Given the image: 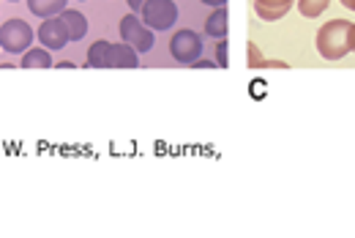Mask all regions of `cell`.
Listing matches in <instances>:
<instances>
[{
	"instance_id": "cell-1",
	"label": "cell",
	"mask_w": 355,
	"mask_h": 238,
	"mask_svg": "<svg viewBox=\"0 0 355 238\" xmlns=\"http://www.w3.org/2000/svg\"><path fill=\"white\" fill-rule=\"evenodd\" d=\"M317 52L325 60H339L347 52H355V22L331 19L317 31Z\"/></svg>"
},
{
	"instance_id": "cell-2",
	"label": "cell",
	"mask_w": 355,
	"mask_h": 238,
	"mask_svg": "<svg viewBox=\"0 0 355 238\" xmlns=\"http://www.w3.org/2000/svg\"><path fill=\"white\" fill-rule=\"evenodd\" d=\"M33 44V28L25 19H8L0 25V49L8 55H22Z\"/></svg>"
},
{
	"instance_id": "cell-3",
	"label": "cell",
	"mask_w": 355,
	"mask_h": 238,
	"mask_svg": "<svg viewBox=\"0 0 355 238\" xmlns=\"http://www.w3.org/2000/svg\"><path fill=\"white\" fill-rule=\"evenodd\" d=\"M178 19L175 0H148L142 6V22L150 31H170Z\"/></svg>"
},
{
	"instance_id": "cell-4",
	"label": "cell",
	"mask_w": 355,
	"mask_h": 238,
	"mask_svg": "<svg viewBox=\"0 0 355 238\" xmlns=\"http://www.w3.org/2000/svg\"><path fill=\"white\" fill-rule=\"evenodd\" d=\"M121 39H123V44H129L132 49L137 52H148V49H153V31L145 25V22H139L134 14H126L123 19H121Z\"/></svg>"
},
{
	"instance_id": "cell-5",
	"label": "cell",
	"mask_w": 355,
	"mask_h": 238,
	"mask_svg": "<svg viewBox=\"0 0 355 238\" xmlns=\"http://www.w3.org/2000/svg\"><path fill=\"white\" fill-rule=\"evenodd\" d=\"M202 36H197L194 31H178L170 39V55L178 63H194L197 58H202Z\"/></svg>"
},
{
	"instance_id": "cell-6",
	"label": "cell",
	"mask_w": 355,
	"mask_h": 238,
	"mask_svg": "<svg viewBox=\"0 0 355 238\" xmlns=\"http://www.w3.org/2000/svg\"><path fill=\"white\" fill-rule=\"evenodd\" d=\"M39 39H42V47L46 49H63L69 42V33H66V25L60 17H49L39 25Z\"/></svg>"
},
{
	"instance_id": "cell-7",
	"label": "cell",
	"mask_w": 355,
	"mask_h": 238,
	"mask_svg": "<svg viewBox=\"0 0 355 238\" xmlns=\"http://www.w3.org/2000/svg\"><path fill=\"white\" fill-rule=\"evenodd\" d=\"M60 19H63V25H66L69 42H80V39H85V33H88V19H85L83 11H77V8H66V11H60Z\"/></svg>"
},
{
	"instance_id": "cell-8",
	"label": "cell",
	"mask_w": 355,
	"mask_h": 238,
	"mask_svg": "<svg viewBox=\"0 0 355 238\" xmlns=\"http://www.w3.org/2000/svg\"><path fill=\"white\" fill-rule=\"evenodd\" d=\"M139 58L129 44H110V69H137Z\"/></svg>"
},
{
	"instance_id": "cell-9",
	"label": "cell",
	"mask_w": 355,
	"mask_h": 238,
	"mask_svg": "<svg viewBox=\"0 0 355 238\" xmlns=\"http://www.w3.org/2000/svg\"><path fill=\"white\" fill-rule=\"evenodd\" d=\"M293 0H254V11L257 17H263L266 22H273V19H282L287 11H290Z\"/></svg>"
},
{
	"instance_id": "cell-10",
	"label": "cell",
	"mask_w": 355,
	"mask_h": 238,
	"mask_svg": "<svg viewBox=\"0 0 355 238\" xmlns=\"http://www.w3.org/2000/svg\"><path fill=\"white\" fill-rule=\"evenodd\" d=\"M227 31H230V11H227V6L214 8V14L205 22V33L214 36V39H227Z\"/></svg>"
},
{
	"instance_id": "cell-11",
	"label": "cell",
	"mask_w": 355,
	"mask_h": 238,
	"mask_svg": "<svg viewBox=\"0 0 355 238\" xmlns=\"http://www.w3.org/2000/svg\"><path fill=\"white\" fill-rule=\"evenodd\" d=\"M66 3L69 0H28V8H31V14L49 19V17H58L60 11H66Z\"/></svg>"
},
{
	"instance_id": "cell-12",
	"label": "cell",
	"mask_w": 355,
	"mask_h": 238,
	"mask_svg": "<svg viewBox=\"0 0 355 238\" xmlns=\"http://www.w3.org/2000/svg\"><path fill=\"white\" fill-rule=\"evenodd\" d=\"M22 69H52V55L44 47H31L22 55Z\"/></svg>"
},
{
	"instance_id": "cell-13",
	"label": "cell",
	"mask_w": 355,
	"mask_h": 238,
	"mask_svg": "<svg viewBox=\"0 0 355 238\" xmlns=\"http://www.w3.org/2000/svg\"><path fill=\"white\" fill-rule=\"evenodd\" d=\"M90 69H110V42H96L88 49Z\"/></svg>"
},
{
	"instance_id": "cell-14",
	"label": "cell",
	"mask_w": 355,
	"mask_h": 238,
	"mask_svg": "<svg viewBox=\"0 0 355 238\" xmlns=\"http://www.w3.org/2000/svg\"><path fill=\"white\" fill-rule=\"evenodd\" d=\"M328 6H331V0H298L301 14H304V17H309V19L320 17V14H322Z\"/></svg>"
},
{
	"instance_id": "cell-15",
	"label": "cell",
	"mask_w": 355,
	"mask_h": 238,
	"mask_svg": "<svg viewBox=\"0 0 355 238\" xmlns=\"http://www.w3.org/2000/svg\"><path fill=\"white\" fill-rule=\"evenodd\" d=\"M230 44H227V39H219V47H216V58H219V69H227L230 66Z\"/></svg>"
},
{
	"instance_id": "cell-16",
	"label": "cell",
	"mask_w": 355,
	"mask_h": 238,
	"mask_svg": "<svg viewBox=\"0 0 355 238\" xmlns=\"http://www.w3.org/2000/svg\"><path fill=\"white\" fill-rule=\"evenodd\" d=\"M191 66H194V69H219V66H214L211 60H202V58H197Z\"/></svg>"
},
{
	"instance_id": "cell-17",
	"label": "cell",
	"mask_w": 355,
	"mask_h": 238,
	"mask_svg": "<svg viewBox=\"0 0 355 238\" xmlns=\"http://www.w3.org/2000/svg\"><path fill=\"white\" fill-rule=\"evenodd\" d=\"M126 3H129V8H132V14H134V11H142V6H145L148 0H126Z\"/></svg>"
},
{
	"instance_id": "cell-18",
	"label": "cell",
	"mask_w": 355,
	"mask_h": 238,
	"mask_svg": "<svg viewBox=\"0 0 355 238\" xmlns=\"http://www.w3.org/2000/svg\"><path fill=\"white\" fill-rule=\"evenodd\" d=\"M200 3H205V6H211V8H222L227 0H200Z\"/></svg>"
},
{
	"instance_id": "cell-19",
	"label": "cell",
	"mask_w": 355,
	"mask_h": 238,
	"mask_svg": "<svg viewBox=\"0 0 355 238\" xmlns=\"http://www.w3.org/2000/svg\"><path fill=\"white\" fill-rule=\"evenodd\" d=\"M342 3H345L347 8H353V11H355V0H342Z\"/></svg>"
},
{
	"instance_id": "cell-20",
	"label": "cell",
	"mask_w": 355,
	"mask_h": 238,
	"mask_svg": "<svg viewBox=\"0 0 355 238\" xmlns=\"http://www.w3.org/2000/svg\"><path fill=\"white\" fill-rule=\"evenodd\" d=\"M8 3H19V0H8Z\"/></svg>"
}]
</instances>
